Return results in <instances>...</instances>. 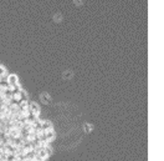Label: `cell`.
Returning a JSON list of instances; mask_svg holds the SVG:
<instances>
[{
	"label": "cell",
	"mask_w": 164,
	"mask_h": 161,
	"mask_svg": "<svg viewBox=\"0 0 164 161\" xmlns=\"http://www.w3.org/2000/svg\"><path fill=\"white\" fill-rule=\"evenodd\" d=\"M29 110H30V113H31L32 115H35V116L39 117V115H40V107H39V105L36 104V102L29 101Z\"/></svg>",
	"instance_id": "1"
},
{
	"label": "cell",
	"mask_w": 164,
	"mask_h": 161,
	"mask_svg": "<svg viewBox=\"0 0 164 161\" xmlns=\"http://www.w3.org/2000/svg\"><path fill=\"white\" fill-rule=\"evenodd\" d=\"M6 82H8L9 86H16V85H19V81H17V76L16 75H8Z\"/></svg>",
	"instance_id": "2"
},
{
	"label": "cell",
	"mask_w": 164,
	"mask_h": 161,
	"mask_svg": "<svg viewBox=\"0 0 164 161\" xmlns=\"http://www.w3.org/2000/svg\"><path fill=\"white\" fill-rule=\"evenodd\" d=\"M40 126H41V130L42 131H46L49 129H52V124L47 120H40Z\"/></svg>",
	"instance_id": "3"
},
{
	"label": "cell",
	"mask_w": 164,
	"mask_h": 161,
	"mask_svg": "<svg viewBox=\"0 0 164 161\" xmlns=\"http://www.w3.org/2000/svg\"><path fill=\"white\" fill-rule=\"evenodd\" d=\"M44 132H45L46 141L51 142V141L55 139V131H53V129H49V130H46V131H44Z\"/></svg>",
	"instance_id": "4"
},
{
	"label": "cell",
	"mask_w": 164,
	"mask_h": 161,
	"mask_svg": "<svg viewBox=\"0 0 164 161\" xmlns=\"http://www.w3.org/2000/svg\"><path fill=\"white\" fill-rule=\"evenodd\" d=\"M40 98H41V100H42L44 102H49V101H50V96H49L47 94H42Z\"/></svg>",
	"instance_id": "5"
},
{
	"label": "cell",
	"mask_w": 164,
	"mask_h": 161,
	"mask_svg": "<svg viewBox=\"0 0 164 161\" xmlns=\"http://www.w3.org/2000/svg\"><path fill=\"white\" fill-rule=\"evenodd\" d=\"M0 76H8V73H6V70L0 65Z\"/></svg>",
	"instance_id": "6"
},
{
	"label": "cell",
	"mask_w": 164,
	"mask_h": 161,
	"mask_svg": "<svg viewBox=\"0 0 164 161\" xmlns=\"http://www.w3.org/2000/svg\"><path fill=\"white\" fill-rule=\"evenodd\" d=\"M71 71H66V73L64 74V78H66V79H68V78H71Z\"/></svg>",
	"instance_id": "7"
},
{
	"label": "cell",
	"mask_w": 164,
	"mask_h": 161,
	"mask_svg": "<svg viewBox=\"0 0 164 161\" xmlns=\"http://www.w3.org/2000/svg\"><path fill=\"white\" fill-rule=\"evenodd\" d=\"M53 19H57V20H61V15H56V16H53Z\"/></svg>",
	"instance_id": "8"
},
{
	"label": "cell",
	"mask_w": 164,
	"mask_h": 161,
	"mask_svg": "<svg viewBox=\"0 0 164 161\" xmlns=\"http://www.w3.org/2000/svg\"><path fill=\"white\" fill-rule=\"evenodd\" d=\"M75 3H76L77 5H80V4L82 3V0H75Z\"/></svg>",
	"instance_id": "9"
}]
</instances>
